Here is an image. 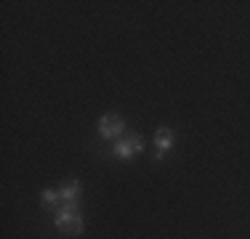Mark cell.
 <instances>
[{
  "label": "cell",
  "instance_id": "6da1fadb",
  "mask_svg": "<svg viewBox=\"0 0 250 239\" xmlns=\"http://www.w3.org/2000/svg\"><path fill=\"white\" fill-rule=\"evenodd\" d=\"M53 223H56L59 231H64V234H69V237L83 234V229H85V220H83V215L77 213V210H69V207H62V210H56V218H53Z\"/></svg>",
  "mask_w": 250,
  "mask_h": 239
},
{
  "label": "cell",
  "instance_id": "7a4b0ae2",
  "mask_svg": "<svg viewBox=\"0 0 250 239\" xmlns=\"http://www.w3.org/2000/svg\"><path fill=\"white\" fill-rule=\"evenodd\" d=\"M141 149H144V141H141V136L128 133L123 141L115 143V157H117V159H130L133 154H141Z\"/></svg>",
  "mask_w": 250,
  "mask_h": 239
},
{
  "label": "cell",
  "instance_id": "3957f363",
  "mask_svg": "<svg viewBox=\"0 0 250 239\" xmlns=\"http://www.w3.org/2000/svg\"><path fill=\"white\" fill-rule=\"evenodd\" d=\"M125 133V122L117 115H104L99 120V136L101 139H117Z\"/></svg>",
  "mask_w": 250,
  "mask_h": 239
},
{
  "label": "cell",
  "instance_id": "277c9868",
  "mask_svg": "<svg viewBox=\"0 0 250 239\" xmlns=\"http://www.w3.org/2000/svg\"><path fill=\"white\" fill-rule=\"evenodd\" d=\"M80 181H67L62 189H59V197H62V207H69V210H77V202H80Z\"/></svg>",
  "mask_w": 250,
  "mask_h": 239
},
{
  "label": "cell",
  "instance_id": "5b68a950",
  "mask_svg": "<svg viewBox=\"0 0 250 239\" xmlns=\"http://www.w3.org/2000/svg\"><path fill=\"white\" fill-rule=\"evenodd\" d=\"M154 143H157V154H154V159H163V154L170 152V146H173V130L170 128H157V133H154Z\"/></svg>",
  "mask_w": 250,
  "mask_h": 239
},
{
  "label": "cell",
  "instance_id": "8992f818",
  "mask_svg": "<svg viewBox=\"0 0 250 239\" xmlns=\"http://www.w3.org/2000/svg\"><path fill=\"white\" fill-rule=\"evenodd\" d=\"M40 199H43V205L51 207V210H62V197H59L56 189H45L43 194H40Z\"/></svg>",
  "mask_w": 250,
  "mask_h": 239
}]
</instances>
